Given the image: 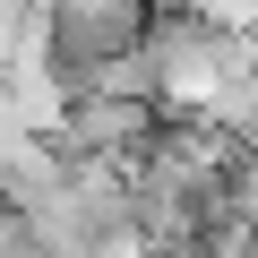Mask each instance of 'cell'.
<instances>
[{
	"mask_svg": "<svg viewBox=\"0 0 258 258\" xmlns=\"http://www.w3.org/2000/svg\"><path fill=\"white\" fill-rule=\"evenodd\" d=\"M164 129V103L155 95H129V86H78L52 103V138L86 164H138Z\"/></svg>",
	"mask_w": 258,
	"mask_h": 258,
	"instance_id": "6da1fadb",
	"label": "cell"
}]
</instances>
